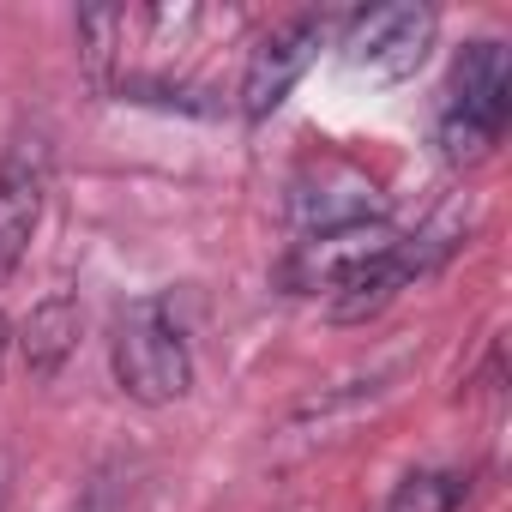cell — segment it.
Returning a JSON list of instances; mask_svg holds the SVG:
<instances>
[{"instance_id": "cell-1", "label": "cell", "mask_w": 512, "mask_h": 512, "mask_svg": "<svg viewBox=\"0 0 512 512\" xmlns=\"http://www.w3.org/2000/svg\"><path fill=\"white\" fill-rule=\"evenodd\" d=\"M512 121V61L494 37L464 43L446 97H440V157L452 169H476L482 157H494L500 133Z\"/></svg>"}, {"instance_id": "cell-2", "label": "cell", "mask_w": 512, "mask_h": 512, "mask_svg": "<svg viewBox=\"0 0 512 512\" xmlns=\"http://www.w3.org/2000/svg\"><path fill=\"white\" fill-rule=\"evenodd\" d=\"M109 362H115V386L145 404L163 410L175 398H187L193 386V350H187V326L175 320L169 296H139L115 314V338H109Z\"/></svg>"}, {"instance_id": "cell-3", "label": "cell", "mask_w": 512, "mask_h": 512, "mask_svg": "<svg viewBox=\"0 0 512 512\" xmlns=\"http://www.w3.org/2000/svg\"><path fill=\"white\" fill-rule=\"evenodd\" d=\"M49 181H55V145L43 127H19L0 151V284H7L25 253L31 235L49 211Z\"/></svg>"}, {"instance_id": "cell-4", "label": "cell", "mask_w": 512, "mask_h": 512, "mask_svg": "<svg viewBox=\"0 0 512 512\" xmlns=\"http://www.w3.org/2000/svg\"><path fill=\"white\" fill-rule=\"evenodd\" d=\"M434 37H440V13L434 7H416V0H398V7L356 13L338 49H344V67L350 73H368L380 85H398V79H410L428 61Z\"/></svg>"}, {"instance_id": "cell-5", "label": "cell", "mask_w": 512, "mask_h": 512, "mask_svg": "<svg viewBox=\"0 0 512 512\" xmlns=\"http://www.w3.org/2000/svg\"><path fill=\"white\" fill-rule=\"evenodd\" d=\"M320 43H326V19H320V13H296V19L272 25V31L260 37V49L247 55V73H241V115H247V121L278 115L284 97L296 91V79L314 67Z\"/></svg>"}, {"instance_id": "cell-6", "label": "cell", "mask_w": 512, "mask_h": 512, "mask_svg": "<svg viewBox=\"0 0 512 512\" xmlns=\"http://www.w3.org/2000/svg\"><path fill=\"white\" fill-rule=\"evenodd\" d=\"M380 211H386V193H380L362 169H350V163H320V169H308V175L296 181V193H290V217H296L302 235L380 223Z\"/></svg>"}, {"instance_id": "cell-7", "label": "cell", "mask_w": 512, "mask_h": 512, "mask_svg": "<svg viewBox=\"0 0 512 512\" xmlns=\"http://www.w3.org/2000/svg\"><path fill=\"white\" fill-rule=\"evenodd\" d=\"M398 235L386 223H356V229H326V235H302L296 253L284 260V284L290 290H320L332 296L350 272H362L374 253H386Z\"/></svg>"}, {"instance_id": "cell-8", "label": "cell", "mask_w": 512, "mask_h": 512, "mask_svg": "<svg viewBox=\"0 0 512 512\" xmlns=\"http://www.w3.org/2000/svg\"><path fill=\"white\" fill-rule=\"evenodd\" d=\"M79 326H85V314H79V296L73 290H49L31 308V320L19 332V350H25L31 380H55L67 368V356L79 350Z\"/></svg>"}, {"instance_id": "cell-9", "label": "cell", "mask_w": 512, "mask_h": 512, "mask_svg": "<svg viewBox=\"0 0 512 512\" xmlns=\"http://www.w3.org/2000/svg\"><path fill=\"white\" fill-rule=\"evenodd\" d=\"M464 500V476L452 470H416L398 482V494L386 500V512H458Z\"/></svg>"}, {"instance_id": "cell-10", "label": "cell", "mask_w": 512, "mask_h": 512, "mask_svg": "<svg viewBox=\"0 0 512 512\" xmlns=\"http://www.w3.org/2000/svg\"><path fill=\"white\" fill-rule=\"evenodd\" d=\"M121 31H127V13H79V49H85V67L97 85H109V61L121 49Z\"/></svg>"}, {"instance_id": "cell-11", "label": "cell", "mask_w": 512, "mask_h": 512, "mask_svg": "<svg viewBox=\"0 0 512 512\" xmlns=\"http://www.w3.org/2000/svg\"><path fill=\"white\" fill-rule=\"evenodd\" d=\"M7 494H13V452L0 446V512H7Z\"/></svg>"}, {"instance_id": "cell-12", "label": "cell", "mask_w": 512, "mask_h": 512, "mask_svg": "<svg viewBox=\"0 0 512 512\" xmlns=\"http://www.w3.org/2000/svg\"><path fill=\"white\" fill-rule=\"evenodd\" d=\"M73 512H115V506H109V488H91V494H85Z\"/></svg>"}, {"instance_id": "cell-13", "label": "cell", "mask_w": 512, "mask_h": 512, "mask_svg": "<svg viewBox=\"0 0 512 512\" xmlns=\"http://www.w3.org/2000/svg\"><path fill=\"white\" fill-rule=\"evenodd\" d=\"M7 344H13V326H7V320H0V362H7Z\"/></svg>"}]
</instances>
